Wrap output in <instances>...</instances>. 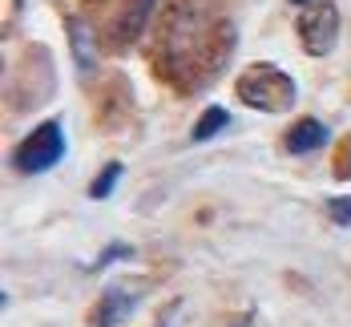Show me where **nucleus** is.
<instances>
[{
  "mask_svg": "<svg viewBox=\"0 0 351 327\" xmlns=\"http://www.w3.org/2000/svg\"><path fill=\"white\" fill-rule=\"evenodd\" d=\"M162 61L166 73L186 81H206L230 53V21L214 0H178L162 25Z\"/></svg>",
  "mask_w": 351,
  "mask_h": 327,
  "instance_id": "obj_1",
  "label": "nucleus"
},
{
  "mask_svg": "<svg viewBox=\"0 0 351 327\" xmlns=\"http://www.w3.org/2000/svg\"><path fill=\"white\" fill-rule=\"evenodd\" d=\"M239 101L258 113H282L299 101V85L279 65H250L239 77Z\"/></svg>",
  "mask_w": 351,
  "mask_h": 327,
  "instance_id": "obj_2",
  "label": "nucleus"
},
{
  "mask_svg": "<svg viewBox=\"0 0 351 327\" xmlns=\"http://www.w3.org/2000/svg\"><path fill=\"white\" fill-rule=\"evenodd\" d=\"M61 154H65V134H61V125H57V121H45V125H36L33 134L16 145L12 166H16L21 174H45V170H53V166L61 162Z\"/></svg>",
  "mask_w": 351,
  "mask_h": 327,
  "instance_id": "obj_3",
  "label": "nucleus"
},
{
  "mask_svg": "<svg viewBox=\"0 0 351 327\" xmlns=\"http://www.w3.org/2000/svg\"><path fill=\"white\" fill-rule=\"evenodd\" d=\"M299 36H303V49L311 57H327L335 49V36H339V8L331 0H315L299 16Z\"/></svg>",
  "mask_w": 351,
  "mask_h": 327,
  "instance_id": "obj_4",
  "label": "nucleus"
},
{
  "mask_svg": "<svg viewBox=\"0 0 351 327\" xmlns=\"http://www.w3.org/2000/svg\"><path fill=\"white\" fill-rule=\"evenodd\" d=\"M134 303H138V291L113 283V287H106V295L93 303V311H89V327H113V324H121V319L134 311Z\"/></svg>",
  "mask_w": 351,
  "mask_h": 327,
  "instance_id": "obj_5",
  "label": "nucleus"
},
{
  "mask_svg": "<svg viewBox=\"0 0 351 327\" xmlns=\"http://www.w3.org/2000/svg\"><path fill=\"white\" fill-rule=\"evenodd\" d=\"M154 4L158 0H130L125 4V12L117 16V25H113V40L125 49V45H134L141 36V29L149 25V12H154Z\"/></svg>",
  "mask_w": 351,
  "mask_h": 327,
  "instance_id": "obj_6",
  "label": "nucleus"
},
{
  "mask_svg": "<svg viewBox=\"0 0 351 327\" xmlns=\"http://www.w3.org/2000/svg\"><path fill=\"white\" fill-rule=\"evenodd\" d=\"M323 142H327V125L315 121V117H303V121L287 134V149H291V154H311V149H319Z\"/></svg>",
  "mask_w": 351,
  "mask_h": 327,
  "instance_id": "obj_7",
  "label": "nucleus"
},
{
  "mask_svg": "<svg viewBox=\"0 0 351 327\" xmlns=\"http://www.w3.org/2000/svg\"><path fill=\"white\" fill-rule=\"evenodd\" d=\"M69 36H73V49H77L81 69L93 73V33H89V25H85V21H73V16H69Z\"/></svg>",
  "mask_w": 351,
  "mask_h": 327,
  "instance_id": "obj_8",
  "label": "nucleus"
},
{
  "mask_svg": "<svg viewBox=\"0 0 351 327\" xmlns=\"http://www.w3.org/2000/svg\"><path fill=\"white\" fill-rule=\"evenodd\" d=\"M226 125H230V113H226V109H206V113H202V117H198V125H194V142H210L214 134H218V130H226Z\"/></svg>",
  "mask_w": 351,
  "mask_h": 327,
  "instance_id": "obj_9",
  "label": "nucleus"
},
{
  "mask_svg": "<svg viewBox=\"0 0 351 327\" xmlns=\"http://www.w3.org/2000/svg\"><path fill=\"white\" fill-rule=\"evenodd\" d=\"M117 178H121V162H109L106 170L97 174V182L89 186V198H109V194H113V186H117Z\"/></svg>",
  "mask_w": 351,
  "mask_h": 327,
  "instance_id": "obj_10",
  "label": "nucleus"
},
{
  "mask_svg": "<svg viewBox=\"0 0 351 327\" xmlns=\"http://www.w3.org/2000/svg\"><path fill=\"white\" fill-rule=\"evenodd\" d=\"M327 215H331V222H339V226H351V198H331L327 202Z\"/></svg>",
  "mask_w": 351,
  "mask_h": 327,
  "instance_id": "obj_11",
  "label": "nucleus"
},
{
  "mask_svg": "<svg viewBox=\"0 0 351 327\" xmlns=\"http://www.w3.org/2000/svg\"><path fill=\"white\" fill-rule=\"evenodd\" d=\"M339 178H351V142L343 149V158H339Z\"/></svg>",
  "mask_w": 351,
  "mask_h": 327,
  "instance_id": "obj_12",
  "label": "nucleus"
},
{
  "mask_svg": "<svg viewBox=\"0 0 351 327\" xmlns=\"http://www.w3.org/2000/svg\"><path fill=\"white\" fill-rule=\"evenodd\" d=\"M291 4H299V8H311V4H315V0H291Z\"/></svg>",
  "mask_w": 351,
  "mask_h": 327,
  "instance_id": "obj_13",
  "label": "nucleus"
},
{
  "mask_svg": "<svg viewBox=\"0 0 351 327\" xmlns=\"http://www.w3.org/2000/svg\"><path fill=\"white\" fill-rule=\"evenodd\" d=\"M89 4H101V0H89Z\"/></svg>",
  "mask_w": 351,
  "mask_h": 327,
  "instance_id": "obj_14",
  "label": "nucleus"
},
{
  "mask_svg": "<svg viewBox=\"0 0 351 327\" xmlns=\"http://www.w3.org/2000/svg\"><path fill=\"white\" fill-rule=\"evenodd\" d=\"M16 4H25V0H16Z\"/></svg>",
  "mask_w": 351,
  "mask_h": 327,
  "instance_id": "obj_15",
  "label": "nucleus"
}]
</instances>
